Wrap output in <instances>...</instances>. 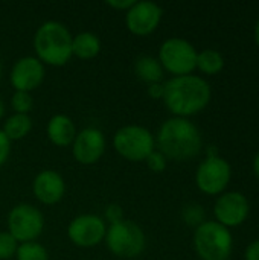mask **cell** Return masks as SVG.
Here are the masks:
<instances>
[{
    "mask_svg": "<svg viewBox=\"0 0 259 260\" xmlns=\"http://www.w3.org/2000/svg\"><path fill=\"white\" fill-rule=\"evenodd\" d=\"M211 85L197 75L172 76L163 84V102L174 117L198 114L211 101Z\"/></svg>",
    "mask_w": 259,
    "mask_h": 260,
    "instance_id": "1",
    "label": "cell"
},
{
    "mask_svg": "<svg viewBox=\"0 0 259 260\" xmlns=\"http://www.w3.org/2000/svg\"><path fill=\"white\" fill-rule=\"evenodd\" d=\"M156 145L166 160L188 161L202 152L203 139L200 129L189 119L171 117L159 128Z\"/></svg>",
    "mask_w": 259,
    "mask_h": 260,
    "instance_id": "2",
    "label": "cell"
},
{
    "mask_svg": "<svg viewBox=\"0 0 259 260\" xmlns=\"http://www.w3.org/2000/svg\"><path fill=\"white\" fill-rule=\"evenodd\" d=\"M73 35L58 20H47L38 26L34 34L32 46L35 56L47 66L61 67L72 58Z\"/></svg>",
    "mask_w": 259,
    "mask_h": 260,
    "instance_id": "3",
    "label": "cell"
},
{
    "mask_svg": "<svg viewBox=\"0 0 259 260\" xmlns=\"http://www.w3.org/2000/svg\"><path fill=\"white\" fill-rule=\"evenodd\" d=\"M194 248L202 260H229L234 238L227 227L217 221H205L194 232Z\"/></svg>",
    "mask_w": 259,
    "mask_h": 260,
    "instance_id": "4",
    "label": "cell"
},
{
    "mask_svg": "<svg viewBox=\"0 0 259 260\" xmlns=\"http://www.w3.org/2000/svg\"><path fill=\"white\" fill-rule=\"evenodd\" d=\"M104 241L108 251L121 259H136L147 248L143 230L128 219L108 225Z\"/></svg>",
    "mask_w": 259,
    "mask_h": 260,
    "instance_id": "5",
    "label": "cell"
},
{
    "mask_svg": "<svg viewBox=\"0 0 259 260\" xmlns=\"http://www.w3.org/2000/svg\"><path fill=\"white\" fill-rule=\"evenodd\" d=\"M113 146L122 158L140 163L154 151L156 137L142 125H125L114 133Z\"/></svg>",
    "mask_w": 259,
    "mask_h": 260,
    "instance_id": "6",
    "label": "cell"
},
{
    "mask_svg": "<svg viewBox=\"0 0 259 260\" xmlns=\"http://www.w3.org/2000/svg\"><path fill=\"white\" fill-rule=\"evenodd\" d=\"M197 53L198 52L188 40L172 37L162 43L157 59L163 70L169 72L172 76H185L192 75L197 69Z\"/></svg>",
    "mask_w": 259,
    "mask_h": 260,
    "instance_id": "7",
    "label": "cell"
},
{
    "mask_svg": "<svg viewBox=\"0 0 259 260\" xmlns=\"http://www.w3.org/2000/svg\"><path fill=\"white\" fill-rule=\"evenodd\" d=\"M8 233L18 242L37 241L44 230V216L40 209L32 204H17L14 206L6 218Z\"/></svg>",
    "mask_w": 259,
    "mask_h": 260,
    "instance_id": "8",
    "label": "cell"
},
{
    "mask_svg": "<svg viewBox=\"0 0 259 260\" xmlns=\"http://www.w3.org/2000/svg\"><path fill=\"white\" fill-rule=\"evenodd\" d=\"M231 165L220 155H211L200 163L195 174V183L203 193L218 195L224 192L231 181Z\"/></svg>",
    "mask_w": 259,
    "mask_h": 260,
    "instance_id": "9",
    "label": "cell"
},
{
    "mask_svg": "<svg viewBox=\"0 0 259 260\" xmlns=\"http://www.w3.org/2000/svg\"><path fill=\"white\" fill-rule=\"evenodd\" d=\"M105 221L93 213H84L73 218L67 225L69 241L79 248H93L105 238Z\"/></svg>",
    "mask_w": 259,
    "mask_h": 260,
    "instance_id": "10",
    "label": "cell"
},
{
    "mask_svg": "<svg viewBox=\"0 0 259 260\" xmlns=\"http://www.w3.org/2000/svg\"><path fill=\"white\" fill-rule=\"evenodd\" d=\"M163 17V9L160 5L154 2H136L125 12V24L127 29L136 37H147L153 34Z\"/></svg>",
    "mask_w": 259,
    "mask_h": 260,
    "instance_id": "11",
    "label": "cell"
},
{
    "mask_svg": "<svg viewBox=\"0 0 259 260\" xmlns=\"http://www.w3.org/2000/svg\"><path fill=\"white\" fill-rule=\"evenodd\" d=\"M46 69L44 64L32 55H26L18 58L9 72V82L15 91L31 93L38 88L44 79Z\"/></svg>",
    "mask_w": 259,
    "mask_h": 260,
    "instance_id": "12",
    "label": "cell"
},
{
    "mask_svg": "<svg viewBox=\"0 0 259 260\" xmlns=\"http://www.w3.org/2000/svg\"><path fill=\"white\" fill-rule=\"evenodd\" d=\"M105 146L107 140L104 133L95 126H87L76 134L72 143V154L78 163L90 166L102 158Z\"/></svg>",
    "mask_w": 259,
    "mask_h": 260,
    "instance_id": "13",
    "label": "cell"
},
{
    "mask_svg": "<svg viewBox=\"0 0 259 260\" xmlns=\"http://www.w3.org/2000/svg\"><path fill=\"white\" fill-rule=\"evenodd\" d=\"M250 212L247 198L240 192H226L223 193L214 207V215L218 224L224 227H238L243 224Z\"/></svg>",
    "mask_w": 259,
    "mask_h": 260,
    "instance_id": "14",
    "label": "cell"
},
{
    "mask_svg": "<svg viewBox=\"0 0 259 260\" xmlns=\"http://www.w3.org/2000/svg\"><path fill=\"white\" fill-rule=\"evenodd\" d=\"M32 193L35 200L44 206L58 204L66 193V181L60 172L43 169L32 181Z\"/></svg>",
    "mask_w": 259,
    "mask_h": 260,
    "instance_id": "15",
    "label": "cell"
},
{
    "mask_svg": "<svg viewBox=\"0 0 259 260\" xmlns=\"http://www.w3.org/2000/svg\"><path fill=\"white\" fill-rule=\"evenodd\" d=\"M46 134L50 143L58 148L72 146L78 131L75 122L66 114H55L49 119L46 125Z\"/></svg>",
    "mask_w": 259,
    "mask_h": 260,
    "instance_id": "16",
    "label": "cell"
},
{
    "mask_svg": "<svg viewBox=\"0 0 259 260\" xmlns=\"http://www.w3.org/2000/svg\"><path fill=\"white\" fill-rule=\"evenodd\" d=\"M101 52V40L96 34L84 30L72 38V56L79 59H93Z\"/></svg>",
    "mask_w": 259,
    "mask_h": 260,
    "instance_id": "17",
    "label": "cell"
},
{
    "mask_svg": "<svg viewBox=\"0 0 259 260\" xmlns=\"http://www.w3.org/2000/svg\"><path fill=\"white\" fill-rule=\"evenodd\" d=\"M163 67L160 64V61L154 56L150 55H140L136 61H134V73L136 76L150 84H156L160 82L163 79Z\"/></svg>",
    "mask_w": 259,
    "mask_h": 260,
    "instance_id": "18",
    "label": "cell"
},
{
    "mask_svg": "<svg viewBox=\"0 0 259 260\" xmlns=\"http://www.w3.org/2000/svg\"><path fill=\"white\" fill-rule=\"evenodd\" d=\"M31 129H32V119L29 117V114H15V113L5 120L2 128V131L11 142L24 139L31 133Z\"/></svg>",
    "mask_w": 259,
    "mask_h": 260,
    "instance_id": "19",
    "label": "cell"
},
{
    "mask_svg": "<svg viewBox=\"0 0 259 260\" xmlns=\"http://www.w3.org/2000/svg\"><path fill=\"white\" fill-rule=\"evenodd\" d=\"M224 67L223 55L215 49H205L197 53V69L206 75H217Z\"/></svg>",
    "mask_w": 259,
    "mask_h": 260,
    "instance_id": "20",
    "label": "cell"
},
{
    "mask_svg": "<svg viewBox=\"0 0 259 260\" xmlns=\"http://www.w3.org/2000/svg\"><path fill=\"white\" fill-rule=\"evenodd\" d=\"M17 260H49V253L46 247L38 244L37 241L18 244L15 251Z\"/></svg>",
    "mask_w": 259,
    "mask_h": 260,
    "instance_id": "21",
    "label": "cell"
},
{
    "mask_svg": "<svg viewBox=\"0 0 259 260\" xmlns=\"http://www.w3.org/2000/svg\"><path fill=\"white\" fill-rule=\"evenodd\" d=\"M11 108L15 114H29L34 108V98L26 91H14L11 96Z\"/></svg>",
    "mask_w": 259,
    "mask_h": 260,
    "instance_id": "22",
    "label": "cell"
},
{
    "mask_svg": "<svg viewBox=\"0 0 259 260\" xmlns=\"http://www.w3.org/2000/svg\"><path fill=\"white\" fill-rule=\"evenodd\" d=\"M183 221L191 227H198L205 222V209L200 204H188L182 212Z\"/></svg>",
    "mask_w": 259,
    "mask_h": 260,
    "instance_id": "23",
    "label": "cell"
},
{
    "mask_svg": "<svg viewBox=\"0 0 259 260\" xmlns=\"http://www.w3.org/2000/svg\"><path fill=\"white\" fill-rule=\"evenodd\" d=\"M18 242L8 233L0 232V260H9L15 256Z\"/></svg>",
    "mask_w": 259,
    "mask_h": 260,
    "instance_id": "24",
    "label": "cell"
},
{
    "mask_svg": "<svg viewBox=\"0 0 259 260\" xmlns=\"http://www.w3.org/2000/svg\"><path fill=\"white\" fill-rule=\"evenodd\" d=\"M145 163H147L148 169L153 171L154 174H162V172L166 169L168 160H166V157H165L160 151H156V149H154V151L147 157Z\"/></svg>",
    "mask_w": 259,
    "mask_h": 260,
    "instance_id": "25",
    "label": "cell"
},
{
    "mask_svg": "<svg viewBox=\"0 0 259 260\" xmlns=\"http://www.w3.org/2000/svg\"><path fill=\"white\" fill-rule=\"evenodd\" d=\"M124 210L119 204L116 203H111L105 207V212H104V221H108L110 225L111 224H116V222H121L124 221Z\"/></svg>",
    "mask_w": 259,
    "mask_h": 260,
    "instance_id": "26",
    "label": "cell"
},
{
    "mask_svg": "<svg viewBox=\"0 0 259 260\" xmlns=\"http://www.w3.org/2000/svg\"><path fill=\"white\" fill-rule=\"evenodd\" d=\"M9 155H11V140L0 129V168L8 161Z\"/></svg>",
    "mask_w": 259,
    "mask_h": 260,
    "instance_id": "27",
    "label": "cell"
},
{
    "mask_svg": "<svg viewBox=\"0 0 259 260\" xmlns=\"http://www.w3.org/2000/svg\"><path fill=\"white\" fill-rule=\"evenodd\" d=\"M134 3H136V0H107V6H110L116 11H124V12H127Z\"/></svg>",
    "mask_w": 259,
    "mask_h": 260,
    "instance_id": "28",
    "label": "cell"
},
{
    "mask_svg": "<svg viewBox=\"0 0 259 260\" xmlns=\"http://www.w3.org/2000/svg\"><path fill=\"white\" fill-rule=\"evenodd\" d=\"M147 93L153 99H163V84L162 82L150 84L148 88H147Z\"/></svg>",
    "mask_w": 259,
    "mask_h": 260,
    "instance_id": "29",
    "label": "cell"
},
{
    "mask_svg": "<svg viewBox=\"0 0 259 260\" xmlns=\"http://www.w3.org/2000/svg\"><path fill=\"white\" fill-rule=\"evenodd\" d=\"M246 260H259V239L253 241L246 250Z\"/></svg>",
    "mask_w": 259,
    "mask_h": 260,
    "instance_id": "30",
    "label": "cell"
},
{
    "mask_svg": "<svg viewBox=\"0 0 259 260\" xmlns=\"http://www.w3.org/2000/svg\"><path fill=\"white\" fill-rule=\"evenodd\" d=\"M253 172H255V175L259 178V152L255 155V158H253Z\"/></svg>",
    "mask_w": 259,
    "mask_h": 260,
    "instance_id": "31",
    "label": "cell"
},
{
    "mask_svg": "<svg viewBox=\"0 0 259 260\" xmlns=\"http://www.w3.org/2000/svg\"><path fill=\"white\" fill-rule=\"evenodd\" d=\"M5 111H6V108H5V102H3V99L0 98V120H2V117L5 116Z\"/></svg>",
    "mask_w": 259,
    "mask_h": 260,
    "instance_id": "32",
    "label": "cell"
},
{
    "mask_svg": "<svg viewBox=\"0 0 259 260\" xmlns=\"http://www.w3.org/2000/svg\"><path fill=\"white\" fill-rule=\"evenodd\" d=\"M255 41H256V44H258L259 47V20L258 23H256V26H255Z\"/></svg>",
    "mask_w": 259,
    "mask_h": 260,
    "instance_id": "33",
    "label": "cell"
},
{
    "mask_svg": "<svg viewBox=\"0 0 259 260\" xmlns=\"http://www.w3.org/2000/svg\"><path fill=\"white\" fill-rule=\"evenodd\" d=\"M2 73H3V62H2V56H0V79H2Z\"/></svg>",
    "mask_w": 259,
    "mask_h": 260,
    "instance_id": "34",
    "label": "cell"
}]
</instances>
